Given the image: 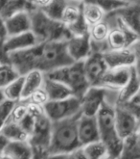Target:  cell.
<instances>
[{
  "instance_id": "1",
  "label": "cell",
  "mask_w": 140,
  "mask_h": 159,
  "mask_svg": "<svg viewBox=\"0 0 140 159\" xmlns=\"http://www.w3.org/2000/svg\"><path fill=\"white\" fill-rule=\"evenodd\" d=\"M10 58L11 66L18 75H23L32 70L47 73L73 63L67 54L65 41L36 43L27 49L10 53Z\"/></svg>"
},
{
  "instance_id": "2",
  "label": "cell",
  "mask_w": 140,
  "mask_h": 159,
  "mask_svg": "<svg viewBox=\"0 0 140 159\" xmlns=\"http://www.w3.org/2000/svg\"><path fill=\"white\" fill-rule=\"evenodd\" d=\"M82 113L58 121H52L47 155L67 153L82 148L78 138V121Z\"/></svg>"
},
{
  "instance_id": "3",
  "label": "cell",
  "mask_w": 140,
  "mask_h": 159,
  "mask_svg": "<svg viewBox=\"0 0 140 159\" xmlns=\"http://www.w3.org/2000/svg\"><path fill=\"white\" fill-rule=\"evenodd\" d=\"M32 28L38 43L53 41H66L70 34L61 21L49 17L40 9H33L30 11Z\"/></svg>"
},
{
  "instance_id": "4",
  "label": "cell",
  "mask_w": 140,
  "mask_h": 159,
  "mask_svg": "<svg viewBox=\"0 0 140 159\" xmlns=\"http://www.w3.org/2000/svg\"><path fill=\"white\" fill-rule=\"evenodd\" d=\"M95 117L99 130L100 141L107 147L108 154L117 158L121 146H122V139L118 136L116 131L114 106L110 105L107 100H105Z\"/></svg>"
},
{
  "instance_id": "5",
  "label": "cell",
  "mask_w": 140,
  "mask_h": 159,
  "mask_svg": "<svg viewBox=\"0 0 140 159\" xmlns=\"http://www.w3.org/2000/svg\"><path fill=\"white\" fill-rule=\"evenodd\" d=\"M44 75L63 83L72 91L73 96L78 98H81L90 86L86 77L83 62H73L66 66L44 73Z\"/></svg>"
},
{
  "instance_id": "6",
  "label": "cell",
  "mask_w": 140,
  "mask_h": 159,
  "mask_svg": "<svg viewBox=\"0 0 140 159\" xmlns=\"http://www.w3.org/2000/svg\"><path fill=\"white\" fill-rule=\"evenodd\" d=\"M114 26H111L106 41L108 49H124L133 48L138 43L139 33L134 32L114 17ZM107 49V50H108Z\"/></svg>"
},
{
  "instance_id": "7",
  "label": "cell",
  "mask_w": 140,
  "mask_h": 159,
  "mask_svg": "<svg viewBox=\"0 0 140 159\" xmlns=\"http://www.w3.org/2000/svg\"><path fill=\"white\" fill-rule=\"evenodd\" d=\"M42 110L51 121L62 120L80 113V98L72 96L63 99L48 100L42 106Z\"/></svg>"
},
{
  "instance_id": "8",
  "label": "cell",
  "mask_w": 140,
  "mask_h": 159,
  "mask_svg": "<svg viewBox=\"0 0 140 159\" xmlns=\"http://www.w3.org/2000/svg\"><path fill=\"white\" fill-rule=\"evenodd\" d=\"M52 121L44 114L43 110L35 116V124L28 138V143L32 148L47 151L51 137Z\"/></svg>"
},
{
  "instance_id": "9",
  "label": "cell",
  "mask_w": 140,
  "mask_h": 159,
  "mask_svg": "<svg viewBox=\"0 0 140 159\" xmlns=\"http://www.w3.org/2000/svg\"><path fill=\"white\" fill-rule=\"evenodd\" d=\"M134 46L124 49H108L102 52L108 69L130 68L136 66L138 54Z\"/></svg>"
},
{
  "instance_id": "10",
  "label": "cell",
  "mask_w": 140,
  "mask_h": 159,
  "mask_svg": "<svg viewBox=\"0 0 140 159\" xmlns=\"http://www.w3.org/2000/svg\"><path fill=\"white\" fill-rule=\"evenodd\" d=\"M108 90L99 86H89L80 98L81 113L85 116H96L106 100Z\"/></svg>"
},
{
  "instance_id": "11",
  "label": "cell",
  "mask_w": 140,
  "mask_h": 159,
  "mask_svg": "<svg viewBox=\"0 0 140 159\" xmlns=\"http://www.w3.org/2000/svg\"><path fill=\"white\" fill-rule=\"evenodd\" d=\"M114 120L117 134L122 140L139 130V118L121 105L114 106Z\"/></svg>"
},
{
  "instance_id": "12",
  "label": "cell",
  "mask_w": 140,
  "mask_h": 159,
  "mask_svg": "<svg viewBox=\"0 0 140 159\" xmlns=\"http://www.w3.org/2000/svg\"><path fill=\"white\" fill-rule=\"evenodd\" d=\"M83 67L90 86H98L103 74L108 70L102 52L99 51H92L90 55L83 61Z\"/></svg>"
},
{
  "instance_id": "13",
  "label": "cell",
  "mask_w": 140,
  "mask_h": 159,
  "mask_svg": "<svg viewBox=\"0 0 140 159\" xmlns=\"http://www.w3.org/2000/svg\"><path fill=\"white\" fill-rule=\"evenodd\" d=\"M65 46L67 54L73 62H83L93 51L88 33L79 36H70L65 41Z\"/></svg>"
},
{
  "instance_id": "14",
  "label": "cell",
  "mask_w": 140,
  "mask_h": 159,
  "mask_svg": "<svg viewBox=\"0 0 140 159\" xmlns=\"http://www.w3.org/2000/svg\"><path fill=\"white\" fill-rule=\"evenodd\" d=\"M106 16L114 17L129 29L139 33V18H140V6L137 3L128 2L126 5L117 9L116 11L107 15Z\"/></svg>"
},
{
  "instance_id": "15",
  "label": "cell",
  "mask_w": 140,
  "mask_h": 159,
  "mask_svg": "<svg viewBox=\"0 0 140 159\" xmlns=\"http://www.w3.org/2000/svg\"><path fill=\"white\" fill-rule=\"evenodd\" d=\"M130 68L108 69L100 79L98 86L107 90L119 91L127 83L130 74Z\"/></svg>"
},
{
  "instance_id": "16",
  "label": "cell",
  "mask_w": 140,
  "mask_h": 159,
  "mask_svg": "<svg viewBox=\"0 0 140 159\" xmlns=\"http://www.w3.org/2000/svg\"><path fill=\"white\" fill-rule=\"evenodd\" d=\"M78 138L82 147L99 141V130L95 116L81 115L78 121Z\"/></svg>"
},
{
  "instance_id": "17",
  "label": "cell",
  "mask_w": 140,
  "mask_h": 159,
  "mask_svg": "<svg viewBox=\"0 0 140 159\" xmlns=\"http://www.w3.org/2000/svg\"><path fill=\"white\" fill-rule=\"evenodd\" d=\"M7 37L31 31L30 11H19L5 18Z\"/></svg>"
},
{
  "instance_id": "18",
  "label": "cell",
  "mask_w": 140,
  "mask_h": 159,
  "mask_svg": "<svg viewBox=\"0 0 140 159\" xmlns=\"http://www.w3.org/2000/svg\"><path fill=\"white\" fill-rule=\"evenodd\" d=\"M36 43H38V41L32 31L8 36L4 40V45L9 53L27 49Z\"/></svg>"
},
{
  "instance_id": "19",
  "label": "cell",
  "mask_w": 140,
  "mask_h": 159,
  "mask_svg": "<svg viewBox=\"0 0 140 159\" xmlns=\"http://www.w3.org/2000/svg\"><path fill=\"white\" fill-rule=\"evenodd\" d=\"M139 75L136 66L130 68V74L129 77L125 85L118 91V97L116 104H121L128 101L135 95L139 93Z\"/></svg>"
},
{
  "instance_id": "20",
  "label": "cell",
  "mask_w": 140,
  "mask_h": 159,
  "mask_svg": "<svg viewBox=\"0 0 140 159\" xmlns=\"http://www.w3.org/2000/svg\"><path fill=\"white\" fill-rule=\"evenodd\" d=\"M42 87L46 92V95L48 97V100L63 99L73 96L72 91L66 85H64L63 83L58 80L46 77L45 75H44Z\"/></svg>"
},
{
  "instance_id": "21",
  "label": "cell",
  "mask_w": 140,
  "mask_h": 159,
  "mask_svg": "<svg viewBox=\"0 0 140 159\" xmlns=\"http://www.w3.org/2000/svg\"><path fill=\"white\" fill-rule=\"evenodd\" d=\"M117 159H140L139 130L122 140V146Z\"/></svg>"
},
{
  "instance_id": "22",
  "label": "cell",
  "mask_w": 140,
  "mask_h": 159,
  "mask_svg": "<svg viewBox=\"0 0 140 159\" xmlns=\"http://www.w3.org/2000/svg\"><path fill=\"white\" fill-rule=\"evenodd\" d=\"M2 153L9 159H32L33 148L28 141H10Z\"/></svg>"
},
{
  "instance_id": "23",
  "label": "cell",
  "mask_w": 140,
  "mask_h": 159,
  "mask_svg": "<svg viewBox=\"0 0 140 159\" xmlns=\"http://www.w3.org/2000/svg\"><path fill=\"white\" fill-rule=\"evenodd\" d=\"M23 88L21 100H26L32 93L42 87L44 73L39 70H32L23 74Z\"/></svg>"
},
{
  "instance_id": "24",
  "label": "cell",
  "mask_w": 140,
  "mask_h": 159,
  "mask_svg": "<svg viewBox=\"0 0 140 159\" xmlns=\"http://www.w3.org/2000/svg\"><path fill=\"white\" fill-rule=\"evenodd\" d=\"M109 29H110V25L106 18L103 20L102 21L88 27V36L92 43V48L102 44L107 45L106 41L108 38Z\"/></svg>"
},
{
  "instance_id": "25",
  "label": "cell",
  "mask_w": 140,
  "mask_h": 159,
  "mask_svg": "<svg viewBox=\"0 0 140 159\" xmlns=\"http://www.w3.org/2000/svg\"><path fill=\"white\" fill-rule=\"evenodd\" d=\"M81 13L83 21L88 27L102 21L106 17V14L101 8L85 1L81 3Z\"/></svg>"
},
{
  "instance_id": "26",
  "label": "cell",
  "mask_w": 140,
  "mask_h": 159,
  "mask_svg": "<svg viewBox=\"0 0 140 159\" xmlns=\"http://www.w3.org/2000/svg\"><path fill=\"white\" fill-rule=\"evenodd\" d=\"M81 3L68 1L67 4L65 5L63 11L62 13L60 21L66 28L76 24L83 18L82 13H81Z\"/></svg>"
},
{
  "instance_id": "27",
  "label": "cell",
  "mask_w": 140,
  "mask_h": 159,
  "mask_svg": "<svg viewBox=\"0 0 140 159\" xmlns=\"http://www.w3.org/2000/svg\"><path fill=\"white\" fill-rule=\"evenodd\" d=\"M33 9L26 0H0V15L4 18L19 11H31Z\"/></svg>"
},
{
  "instance_id": "28",
  "label": "cell",
  "mask_w": 140,
  "mask_h": 159,
  "mask_svg": "<svg viewBox=\"0 0 140 159\" xmlns=\"http://www.w3.org/2000/svg\"><path fill=\"white\" fill-rule=\"evenodd\" d=\"M23 88V76L18 75L2 89L4 98L14 102L21 100Z\"/></svg>"
},
{
  "instance_id": "29",
  "label": "cell",
  "mask_w": 140,
  "mask_h": 159,
  "mask_svg": "<svg viewBox=\"0 0 140 159\" xmlns=\"http://www.w3.org/2000/svg\"><path fill=\"white\" fill-rule=\"evenodd\" d=\"M1 132L9 141H28V135L24 130L20 127L17 123H12V121H7V123L0 128Z\"/></svg>"
},
{
  "instance_id": "30",
  "label": "cell",
  "mask_w": 140,
  "mask_h": 159,
  "mask_svg": "<svg viewBox=\"0 0 140 159\" xmlns=\"http://www.w3.org/2000/svg\"><path fill=\"white\" fill-rule=\"evenodd\" d=\"M82 152L86 159H103L108 154L107 147L100 140L83 146Z\"/></svg>"
},
{
  "instance_id": "31",
  "label": "cell",
  "mask_w": 140,
  "mask_h": 159,
  "mask_svg": "<svg viewBox=\"0 0 140 159\" xmlns=\"http://www.w3.org/2000/svg\"><path fill=\"white\" fill-rule=\"evenodd\" d=\"M83 1L98 6L104 11V13L107 16L126 5L129 2V0H83Z\"/></svg>"
},
{
  "instance_id": "32",
  "label": "cell",
  "mask_w": 140,
  "mask_h": 159,
  "mask_svg": "<svg viewBox=\"0 0 140 159\" xmlns=\"http://www.w3.org/2000/svg\"><path fill=\"white\" fill-rule=\"evenodd\" d=\"M68 1L69 0H51L48 5H46L40 10H42L49 17L60 21L62 13Z\"/></svg>"
},
{
  "instance_id": "33",
  "label": "cell",
  "mask_w": 140,
  "mask_h": 159,
  "mask_svg": "<svg viewBox=\"0 0 140 159\" xmlns=\"http://www.w3.org/2000/svg\"><path fill=\"white\" fill-rule=\"evenodd\" d=\"M28 112V103L26 100H19L16 101L11 112V115L9 117L8 121L12 123H19L24 118V116Z\"/></svg>"
},
{
  "instance_id": "34",
  "label": "cell",
  "mask_w": 140,
  "mask_h": 159,
  "mask_svg": "<svg viewBox=\"0 0 140 159\" xmlns=\"http://www.w3.org/2000/svg\"><path fill=\"white\" fill-rule=\"evenodd\" d=\"M17 76L18 73L12 66H0V90Z\"/></svg>"
},
{
  "instance_id": "35",
  "label": "cell",
  "mask_w": 140,
  "mask_h": 159,
  "mask_svg": "<svg viewBox=\"0 0 140 159\" xmlns=\"http://www.w3.org/2000/svg\"><path fill=\"white\" fill-rule=\"evenodd\" d=\"M26 101L29 102V103L42 107L48 101V97L46 95V92L44 91L43 87H40V89L36 90L34 93H32L30 97L26 99Z\"/></svg>"
},
{
  "instance_id": "36",
  "label": "cell",
  "mask_w": 140,
  "mask_h": 159,
  "mask_svg": "<svg viewBox=\"0 0 140 159\" xmlns=\"http://www.w3.org/2000/svg\"><path fill=\"white\" fill-rule=\"evenodd\" d=\"M15 103V102L7 99H4L2 102H0V128L8 121Z\"/></svg>"
},
{
  "instance_id": "37",
  "label": "cell",
  "mask_w": 140,
  "mask_h": 159,
  "mask_svg": "<svg viewBox=\"0 0 140 159\" xmlns=\"http://www.w3.org/2000/svg\"><path fill=\"white\" fill-rule=\"evenodd\" d=\"M117 105H121L122 107H124L126 110H128L129 112H130L132 114H134L135 117L139 118V112H140V100H139V93L135 95L134 98H132L130 99H129L128 101L124 102V103L121 104H117Z\"/></svg>"
},
{
  "instance_id": "38",
  "label": "cell",
  "mask_w": 140,
  "mask_h": 159,
  "mask_svg": "<svg viewBox=\"0 0 140 159\" xmlns=\"http://www.w3.org/2000/svg\"><path fill=\"white\" fill-rule=\"evenodd\" d=\"M45 159H86L83 154L82 148L67 153H60V154H50L46 155Z\"/></svg>"
},
{
  "instance_id": "39",
  "label": "cell",
  "mask_w": 140,
  "mask_h": 159,
  "mask_svg": "<svg viewBox=\"0 0 140 159\" xmlns=\"http://www.w3.org/2000/svg\"><path fill=\"white\" fill-rule=\"evenodd\" d=\"M17 124L20 125V127L28 135H30L34 127V124H35V116L29 113V112H27V114L24 116V118Z\"/></svg>"
},
{
  "instance_id": "40",
  "label": "cell",
  "mask_w": 140,
  "mask_h": 159,
  "mask_svg": "<svg viewBox=\"0 0 140 159\" xmlns=\"http://www.w3.org/2000/svg\"><path fill=\"white\" fill-rule=\"evenodd\" d=\"M0 66H11L10 53L4 45V40H0Z\"/></svg>"
},
{
  "instance_id": "41",
  "label": "cell",
  "mask_w": 140,
  "mask_h": 159,
  "mask_svg": "<svg viewBox=\"0 0 140 159\" xmlns=\"http://www.w3.org/2000/svg\"><path fill=\"white\" fill-rule=\"evenodd\" d=\"M32 9H42L48 5L51 0H26Z\"/></svg>"
},
{
  "instance_id": "42",
  "label": "cell",
  "mask_w": 140,
  "mask_h": 159,
  "mask_svg": "<svg viewBox=\"0 0 140 159\" xmlns=\"http://www.w3.org/2000/svg\"><path fill=\"white\" fill-rule=\"evenodd\" d=\"M47 152L44 149L33 148V157L32 159H45Z\"/></svg>"
},
{
  "instance_id": "43",
  "label": "cell",
  "mask_w": 140,
  "mask_h": 159,
  "mask_svg": "<svg viewBox=\"0 0 140 159\" xmlns=\"http://www.w3.org/2000/svg\"><path fill=\"white\" fill-rule=\"evenodd\" d=\"M7 38V30L5 25V18L0 15V40H5Z\"/></svg>"
},
{
  "instance_id": "44",
  "label": "cell",
  "mask_w": 140,
  "mask_h": 159,
  "mask_svg": "<svg viewBox=\"0 0 140 159\" xmlns=\"http://www.w3.org/2000/svg\"><path fill=\"white\" fill-rule=\"evenodd\" d=\"M10 142L9 140L0 132V154H1L4 151V148H6V146L8 145V143Z\"/></svg>"
},
{
  "instance_id": "45",
  "label": "cell",
  "mask_w": 140,
  "mask_h": 159,
  "mask_svg": "<svg viewBox=\"0 0 140 159\" xmlns=\"http://www.w3.org/2000/svg\"><path fill=\"white\" fill-rule=\"evenodd\" d=\"M103 159H117L116 157H114V156H112V155H110V154H108L106 157H104Z\"/></svg>"
},
{
  "instance_id": "46",
  "label": "cell",
  "mask_w": 140,
  "mask_h": 159,
  "mask_svg": "<svg viewBox=\"0 0 140 159\" xmlns=\"http://www.w3.org/2000/svg\"><path fill=\"white\" fill-rule=\"evenodd\" d=\"M4 96H3V93H2V90H0V102H2L4 100Z\"/></svg>"
},
{
  "instance_id": "47",
  "label": "cell",
  "mask_w": 140,
  "mask_h": 159,
  "mask_svg": "<svg viewBox=\"0 0 140 159\" xmlns=\"http://www.w3.org/2000/svg\"><path fill=\"white\" fill-rule=\"evenodd\" d=\"M0 159H9L6 155H4L3 153H1V154H0Z\"/></svg>"
},
{
  "instance_id": "48",
  "label": "cell",
  "mask_w": 140,
  "mask_h": 159,
  "mask_svg": "<svg viewBox=\"0 0 140 159\" xmlns=\"http://www.w3.org/2000/svg\"><path fill=\"white\" fill-rule=\"evenodd\" d=\"M69 1H74V2H83V0H69Z\"/></svg>"
}]
</instances>
